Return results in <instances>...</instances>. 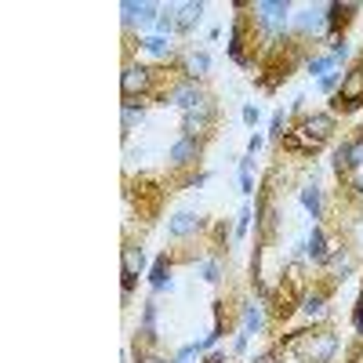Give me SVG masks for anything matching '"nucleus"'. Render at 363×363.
I'll use <instances>...</instances> for the list:
<instances>
[{
	"label": "nucleus",
	"mask_w": 363,
	"mask_h": 363,
	"mask_svg": "<svg viewBox=\"0 0 363 363\" xmlns=\"http://www.w3.org/2000/svg\"><path fill=\"white\" fill-rule=\"evenodd\" d=\"M335 113H309L298 120V128L284 135V149H291V153H320V149L330 142V135H335Z\"/></svg>",
	"instance_id": "nucleus-1"
},
{
	"label": "nucleus",
	"mask_w": 363,
	"mask_h": 363,
	"mask_svg": "<svg viewBox=\"0 0 363 363\" xmlns=\"http://www.w3.org/2000/svg\"><path fill=\"white\" fill-rule=\"evenodd\" d=\"M291 349L301 363H335V352H338V335L330 327H320V330H298L291 338Z\"/></svg>",
	"instance_id": "nucleus-2"
},
{
	"label": "nucleus",
	"mask_w": 363,
	"mask_h": 363,
	"mask_svg": "<svg viewBox=\"0 0 363 363\" xmlns=\"http://www.w3.org/2000/svg\"><path fill=\"white\" fill-rule=\"evenodd\" d=\"M157 69H149V66H142V62H128L124 66V73H120V95H124L128 102H142L149 91L157 87Z\"/></svg>",
	"instance_id": "nucleus-3"
},
{
	"label": "nucleus",
	"mask_w": 363,
	"mask_h": 363,
	"mask_svg": "<svg viewBox=\"0 0 363 363\" xmlns=\"http://www.w3.org/2000/svg\"><path fill=\"white\" fill-rule=\"evenodd\" d=\"M215 120H218V106H215V99H203L200 106H193L186 116H182V135L203 142V138L211 135V128H215Z\"/></svg>",
	"instance_id": "nucleus-4"
},
{
	"label": "nucleus",
	"mask_w": 363,
	"mask_h": 363,
	"mask_svg": "<svg viewBox=\"0 0 363 363\" xmlns=\"http://www.w3.org/2000/svg\"><path fill=\"white\" fill-rule=\"evenodd\" d=\"M363 106V66H352L335 91V113H352Z\"/></svg>",
	"instance_id": "nucleus-5"
},
{
	"label": "nucleus",
	"mask_w": 363,
	"mask_h": 363,
	"mask_svg": "<svg viewBox=\"0 0 363 363\" xmlns=\"http://www.w3.org/2000/svg\"><path fill=\"white\" fill-rule=\"evenodd\" d=\"M287 0H262V4H255V22L262 33H277L284 37V26H287Z\"/></svg>",
	"instance_id": "nucleus-6"
},
{
	"label": "nucleus",
	"mask_w": 363,
	"mask_h": 363,
	"mask_svg": "<svg viewBox=\"0 0 363 363\" xmlns=\"http://www.w3.org/2000/svg\"><path fill=\"white\" fill-rule=\"evenodd\" d=\"M142 269H145V255L138 244H124L120 247V277H124V298L135 291L138 277H142Z\"/></svg>",
	"instance_id": "nucleus-7"
},
{
	"label": "nucleus",
	"mask_w": 363,
	"mask_h": 363,
	"mask_svg": "<svg viewBox=\"0 0 363 363\" xmlns=\"http://www.w3.org/2000/svg\"><path fill=\"white\" fill-rule=\"evenodd\" d=\"M200 153H203V142H196V138H186L182 135L174 145H171V167H193L196 160H200Z\"/></svg>",
	"instance_id": "nucleus-8"
},
{
	"label": "nucleus",
	"mask_w": 363,
	"mask_h": 363,
	"mask_svg": "<svg viewBox=\"0 0 363 363\" xmlns=\"http://www.w3.org/2000/svg\"><path fill=\"white\" fill-rule=\"evenodd\" d=\"M164 99H171V102H174V106H178L182 113H189V109H193V106H200V102H203L207 95H203V91H200V87H196L193 80H182V84H174V87L167 91Z\"/></svg>",
	"instance_id": "nucleus-9"
},
{
	"label": "nucleus",
	"mask_w": 363,
	"mask_h": 363,
	"mask_svg": "<svg viewBox=\"0 0 363 363\" xmlns=\"http://www.w3.org/2000/svg\"><path fill=\"white\" fill-rule=\"evenodd\" d=\"M200 229H203V218L196 215V211H178V215L167 222V236L171 240H186V236H193Z\"/></svg>",
	"instance_id": "nucleus-10"
},
{
	"label": "nucleus",
	"mask_w": 363,
	"mask_h": 363,
	"mask_svg": "<svg viewBox=\"0 0 363 363\" xmlns=\"http://www.w3.org/2000/svg\"><path fill=\"white\" fill-rule=\"evenodd\" d=\"M306 255L316 262V265H327L330 262V240H327V233L320 229V225H313V233H309V240H306Z\"/></svg>",
	"instance_id": "nucleus-11"
},
{
	"label": "nucleus",
	"mask_w": 363,
	"mask_h": 363,
	"mask_svg": "<svg viewBox=\"0 0 363 363\" xmlns=\"http://www.w3.org/2000/svg\"><path fill=\"white\" fill-rule=\"evenodd\" d=\"M207 69H211V55L207 51H189L186 55V62H178V73L186 77V80H200V77H207Z\"/></svg>",
	"instance_id": "nucleus-12"
},
{
	"label": "nucleus",
	"mask_w": 363,
	"mask_h": 363,
	"mask_svg": "<svg viewBox=\"0 0 363 363\" xmlns=\"http://www.w3.org/2000/svg\"><path fill=\"white\" fill-rule=\"evenodd\" d=\"M356 11H359V4H327V33L338 37V29L349 26Z\"/></svg>",
	"instance_id": "nucleus-13"
},
{
	"label": "nucleus",
	"mask_w": 363,
	"mask_h": 363,
	"mask_svg": "<svg viewBox=\"0 0 363 363\" xmlns=\"http://www.w3.org/2000/svg\"><path fill=\"white\" fill-rule=\"evenodd\" d=\"M200 15H203V4H178L174 8V29L178 33H189V29L200 22Z\"/></svg>",
	"instance_id": "nucleus-14"
},
{
	"label": "nucleus",
	"mask_w": 363,
	"mask_h": 363,
	"mask_svg": "<svg viewBox=\"0 0 363 363\" xmlns=\"http://www.w3.org/2000/svg\"><path fill=\"white\" fill-rule=\"evenodd\" d=\"M298 26H301V33H327V8H306Z\"/></svg>",
	"instance_id": "nucleus-15"
},
{
	"label": "nucleus",
	"mask_w": 363,
	"mask_h": 363,
	"mask_svg": "<svg viewBox=\"0 0 363 363\" xmlns=\"http://www.w3.org/2000/svg\"><path fill=\"white\" fill-rule=\"evenodd\" d=\"M301 203H306V211H309L313 218L323 215V193H320L316 182H306V186H301Z\"/></svg>",
	"instance_id": "nucleus-16"
},
{
	"label": "nucleus",
	"mask_w": 363,
	"mask_h": 363,
	"mask_svg": "<svg viewBox=\"0 0 363 363\" xmlns=\"http://www.w3.org/2000/svg\"><path fill=\"white\" fill-rule=\"evenodd\" d=\"M323 309H327V291H306L301 294V313L306 316H323Z\"/></svg>",
	"instance_id": "nucleus-17"
},
{
	"label": "nucleus",
	"mask_w": 363,
	"mask_h": 363,
	"mask_svg": "<svg viewBox=\"0 0 363 363\" xmlns=\"http://www.w3.org/2000/svg\"><path fill=\"white\" fill-rule=\"evenodd\" d=\"M167 269H171V255L164 251V255L153 262V269H149V280H153V287H157V291L171 287V280H167Z\"/></svg>",
	"instance_id": "nucleus-18"
},
{
	"label": "nucleus",
	"mask_w": 363,
	"mask_h": 363,
	"mask_svg": "<svg viewBox=\"0 0 363 363\" xmlns=\"http://www.w3.org/2000/svg\"><path fill=\"white\" fill-rule=\"evenodd\" d=\"M138 48L145 51V55H157V58H167V51H171V44H167V37H145V40H138Z\"/></svg>",
	"instance_id": "nucleus-19"
},
{
	"label": "nucleus",
	"mask_w": 363,
	"mask_h": 363,
	"mask_svg": "<svg viewBox=\"0 0 363 363\" xmlns=\"http://www.w3.org/2000/svg\"><path fill=\"white\" fill-rule=\"evenodd\" d=\"M142 113H145V102H124V113H120V120H124V135L128 131H135V124H138V120H142Z\"/></svg>",
	"instance_id": "nucleus-20"
},
{
	"label": "nucleus",
	"mask_w": 363,
	"mask_h": 363,
	"mask_svg": "<svg viewBox=\"0 0 363 363\" xmlns=\"http://www.w3.org/2000/svg\"><path fill=\"white\" fill-rule=\"evenodd\" d=\"M258 327H262V309L258 306H244V330H240V335H255Z\"/></svg>",
	"instance_id": "nucleus-21"
},
{
	"label": "nucleus",
	"mask_w": 363,
	"mask_h": 363,
	"mask_svg": "<svg viewBox=\"0 0 363 363\" xmlns=\"http://www.w3.org/2000/svg\"><path fill=\"white\" fill-rule=\"evenodd\" d=\"M345 145H349V171H356V167H363V135H356V138H349Z\"/></svg>",
	"instance_id": "nucleus-22"
},
{
	"label": "nucleus",
	"mask_w": 363,
	"mask_h": 363,
	"mask_svg": "<svg viewBox=\"0 0 363 363\" xmlns=\"http://www.w3.org/2000/svg\"><path fill=\"white\" fill-rule=\"evenodd\" d=\"M335 62H338L335 55H320V58H309V62H306V69H309V73H320V77H327V69L335 66Z\"/></svg>",
	"instance_id": "nucleus-23"
},
{
	"label": "nucleus",
	"mask_w": 363,
	"mask_h": 363,
	"mask_svg": "<svg viewBox=\"0 0 363 363\" xmlns=\"http://www.w3.org/2000/svg\"><path fill=\"white\" fill-rule=\"evenodd\" d=\"M203 280H207V284H218V280H222V262H218V258L203 262Z\"/></svg>",
	"instance_id": "nucleus-24"
},
{
	"label": "nucleus",
	"mask_w": 363,
	"mask_h": 363,
	"mask_svg": "<svg viewBox=\"0 0 363 363\" xmlns=\"http://www.w3.org/2000/svg\"><path fill=\"white\" fill-rule=\"evenodd\" d=\"M240 189H244V193H255V186H251V157L240 160Z\"/></svg>",
	"instance_id": "nucleus-25"
},
{
	"label": "nucleus",
	"mask_w": 363,
	"mask_h": 363,
	"mask_svg": "<svg viewBox=\"0 0 363 363\" xmlns=\"http://www.w3.org/2000/svg\"><path fill=\"white\" fill-rule=\"evenodd\" d=\"M120 15H124V26H135V18L142 15V4H135V0H124V4H120Z\"/></svg>",
	"instance_id": "nucleus-26"
},
{
	"label": "nucleus",
	"mask_w": 363,
	"mask_h": 363,
	"mask_svg": "<svg viewBox=\"0 0 363 363\" xmlns=\"http://www.w3.org/2000/svg\"><path fill=\"white\" fill-rule=\"evenodd\" d=\"M335 171H338V174H349V145H345V142L335 149Z\"/></svg>",
	"instance_id": "nucleus-27"
},
{
	"label": "nucleus",
	"mask_w": 363,
	"mask_h": 363,
	"mask_svg": "<svg viewBox=\"0 0 363 363\" xmlns=\"http://www.w3.org/2000/svg\"><path fill=\"white\" fill-rule=\"evenodd\" d=\"M284 128H287V113L280 109V113H272V124H269V135H272V138H284Z\"/></svg>",
	"instance_id": "nucleus-28"
},
{
	"label": "nucleus",
	"mask_w": 363,
	"mask_h": 363,
	"mask_svg": "<svg viewBox=\"0 0 363 363\" xmlns=\"http://www.w3.org/2000/svg\"><path fill=\"white\" fill-rule=\"evenodd\" d=\"M236 218H240V222H236V236H244V233H247V225H251V218H255V215H251V207H244Z\"/></svg>",
	"instance_id": "nucleus-29"
},
{
	"label": "nucleus",
	"mask_w": 363,
	"mask_h": 363,
	"mask_svg": "<svg viewBox=\"0 0 363 363\" xmlns=\"http://www.w3.org/2000/svg\"><path fill=\"white\" fill-rule=\"evenodd\" d=\"M320 87H323V91H338V87H342V73H327V77H320Z\"/></svg>",
	"instance_id": "nucleus-30"
},
{
	"label": "nucleus",
	"mask_w": 363,
	"mask_h": 363,
	"mask_svg": "<svg viewBox=\"0 0 363 363\" xmlns=\"http://www.w3.org/2000/svg\"><path fill=\"white\" fill-rule=\"evenodd\" d=\"M330 55L345 58V55H349V40H345V37H335V40H330Z\"/></svg>",
	"instance_id": "nucleus-31"
},
{
	"label": "nucleus",
	"mask_w": 363,
	"mask_h": 363,
	"mask_svg": "<svg viewBox=\"0 0 363 363\" xmlns=\"http://www.w3.org/2000/svg\"><path fill=\"white\" fill-rule=\"evenodd\" d=\"M352 327H356V335H363V294L356 298V309H352Z\"/></svg>",
	"instance_id": "nucleus-32"
},
{
	"label": "nucleus",
	"mask_w": 363,
	"mask_h": 363,
	"mask_svg": "<svg viewBox=\"0 0 363 363\" xmlns=\"http://www.w3.org/2000/svg\"><path fill=\"white\" fill-rule=\"evenodd\" d=\"M135 363H167L160 352H145L142 345H138V356H135Z\"/></svg>",
	"instance_id": "nucleus-33"
},
{
	"label": "nucleus",
	"mask_w": 363,
	"mask_h": 363,
	"mask_svg": "<svg viewBox=\"0 0 363 363\" xmlns=\"http://www.w3.org/2000/svg\"><path fill=\"white\" fill-rule=\"evenodd\" d=\"M157 11H160L157 4H142V15H138V22H153V18H160Z\"/></svg>",
	"instance_id": "nucleus-34"
},
{
	"label": "nucleus",
	"mask_w": 363,
	"mask_h": 363,
	"mask_svg": "<svg viewBox=\"0 0 363 363\" xmlns=\"http://www.w3.org/2000/svg\"><path fill=\"white\" fill-rule=\"evenodd\" d=\"M203 363H233V359H229L225 352H207V356H203Z\"/></svg>",
	"instance_id": "nucleus-35"
},
{
	"label": "nucleus",
	"mask_w": 363,
	"mask_h": 363,
	"mask_svg": "<svg viewBox=\"0 0 363 363\" xmlns=\"http://www.w3.org/2000/svg\"><path fill=\"white\" fill-rule=\"evenodd\" d=\"M251 363H280V359H277V352H262V356H255Z\"/></svg>",
	"instance_id": "nucleus-36"
},
{
	"label": "nucleus",
	"mask_w": 363,
	"mask_h": 363,
	"mask_svg": "<svg viewBox=\"0 0 363 363\" xmlns=\"http://www.w3.org/2000/svg\"><path fill=\"white\" fill-rule=\"evenodd\" d=\"M244 120H247V124H255V120H258V106H244Z\"/></svg>",
	"instance_id": "nucleus-37"
},
{
	"label": "nucleus",
	"mask_w": 363,
	"mask_h": 363,
	"mask_svg": "<svg viewBox=\"0 0 363 363\" xmlns=\"http://www.w3.org/2000/svg\"><path fill=\"white\" fill-rule=\"evenodd\" d=\"M349 363H363V345H356V349L349 352Z\"/></svg>",
	"instance_id": "nucleus-38"
},
{
	"label": "nucleus",
	"mask_w": 363,
	"mask_h": 363,
	"mask_svg": "<svg viewBox=\"0 0 363 363\" xmlns=\"http://www.w3.org/2000/svg\"><path fill=\"white\" fill-rule=\"evenodd\" d=\"M352 189H356V193L363 196V178H356V182H352Z\"/></svg>",
	"instance_id": "nucleus-39"
}]
</instances>
